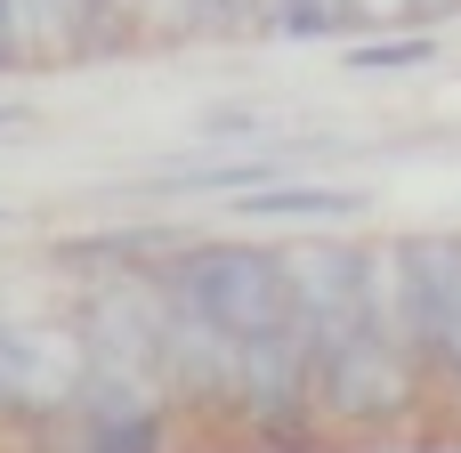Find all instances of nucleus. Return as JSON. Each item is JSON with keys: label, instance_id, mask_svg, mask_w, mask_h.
Listing matches in <instances>:
<instances>
[{"label": "nucleus", "instance_id": "f257e3e1", "mask_svg": "<svg viewBox=\"0 0 461 453\" xmlns=\"http://www.w3.org/2000/svg\"><path fill=\"white\" fill-rule=\"evenodd\" d=\"M397 316L413 365H461V235H413L397 243Z\"/></svg>", "mask_w": 461, "mask_h": 453}, {"label": "nucleus", "instance_id": "f03ea898", "mask_svg": "<svg viewBox=\"0 0 461 453\" xmlns=\"http://www.w3.org/2000/svg\"><path fill=\"white\" fill-rule=\"evenodd\" d=\"M284 284H292V324H300V349H308V373L324 357H340L348 340L373 332L365 316V259L340 251V243H308L284 259Z\"/></svg>", "mask_w": 461, "mask_h": 453}, {"label": "nucleus", "instance_id": "7ed1b4c3", "mask_svg": "<svg viewBox=\"0 0 461 453\" xmlns=\"http://www.w3.org/2000/svg\"><path fill=\"white\" fill-rule=\"evenodd\" d=\"M81 446L89 453H162V405H154V373H122V365H89L81 389Z\"/></svg>", "mask_w": 461, "mask_h": 453}, {"label": "nucleus", "instance_id": "20e7f679", "mask_svg": "<svg viewBox=\"0 0 461 453\" xmlns=\"http://www.w3.org/2000/svg\"><path fill=\"white\" fill-rule=\"evenodd\" d=\"M73 389H81V349L65 340V324H8L0 316V405L49 413V405H73Z\"/></svg>", "mask_w": 461, "mask_h": 453}, {"label": "nucleus", "instance_id": "39448f33", "mask_svg": "<svg viewBox=\"0 0 461 453\" xmlns=\"http://www.w3.org/2000/svg\"><path fill=\"white\" fill-rule=\"evenodd\" d=\"M365 195H348V186H251L235 211L243 219H348Z\"/></svg>", "mask_w": 461, "mask_h": 453}, {"label": "nucleus", "instance_id": "423d86ee", "mask_svg": "<svg viewBox=\"0 0 461 453\" xmlns=\"http://www.w3.org/2000/svg\"><path fill=\"white\" fill-rule=\"evenodd\" d=\"M429 57H438L429 32H413V41H365V49H348V73H405V65H429Z\"/></svg>", "mask_w": 461, "mask_h": 453}, {"label": "nucleus", "instance_id": "0eeeda50", "mask_svg": "<svg viewBox=\"0 0 461 453\" xmlns=\"http://www.w3.org/2000/svg\"><path fill=\"white\" fill-rule=\"evenodd\" d=\"M235 16H267V24H284V0H227Z\"/></svg>", "mask_w": 461, "mask_h": 453}, {"label": "nucleus", "instance_id": "6e6552de", "mask_svg": "<svg viewBox=\"0 0 461 453\" xmlns=\"http://www.w3.org/2000/svg\"><path fill=\"white\" fill-rule=\"evenodd\" d=\"M81 8H113V0H81Z\"/></svg>", "mask_w": 461, "mask_h": 453}, {"label": "nucleus", "instance_id": "1a4fd4ad", "mask_svg": "<svg viewBox=\"0 0 461 453\" xmlns=\"http://www.w3.org/2000/svg\"><path fill=\"white\" fill-rule=\"evenodd\" d=\"M0 227H8V211H0Z\"/></svg>", "mask_w": 461, "mask_h": 453}, {"label": "nucleus", "instance_id": "9d476101", "mask_svg": "<svg viewBox=\"0 0 461 453\" xmlns=\"http://www.w3.org/2000/svg\"><path fill=\"white\" fill-rule=\"evenodd\" d=\"M0 122H8V113H0Z\"/></svg>", "mask_w": 461, "mask_h": 453}, {"label": "nucleus", "instance_id": "9b49d317", "mask_svg": "<svg viewBox=\"0 0 461 453\" xmlns=\"http://www.w3.org/2000/svg\"><path fill=\"white\" fill-rule=\"evenodd\" d=\"M454 373H461V365H454Z\"/></svg>", "mask_w": 461, "mask_h": 453}]
</instances>
